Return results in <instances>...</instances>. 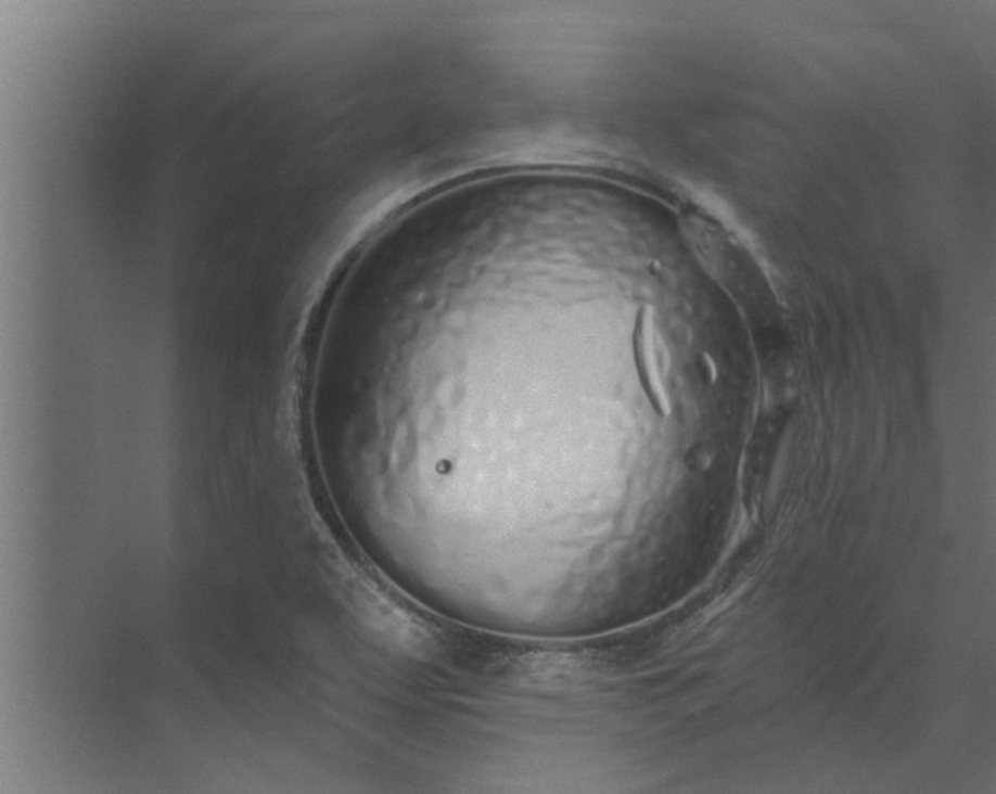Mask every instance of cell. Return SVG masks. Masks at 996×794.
<instances>
[{
	"label": "cell",
	"mask_w": 996,
	"mask_h": 794,
	"mask_svg": "<svg viewBox=\"0 0 996 794\" xmlns=\"http://www.w3.org/2000/svg\"><path fill=\"white\" fill-rule=\"evenodd\" d=\"M634 337H636L634 347H636V363L637 371H639L640 383H642L643 389H646L648 397H650L654 409H656L657 412H663V410H667V407H665L663 386H661L656 360H654L653 350H651V337L650 333H648V323L643 320V317H640L639 323H637L636 336Z\"/></svg>",
	"instance_id": "1"
}]
</instances>
